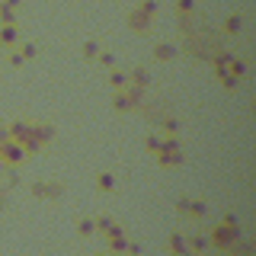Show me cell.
<instances>
[{"label":"cell","mask_w":256,"mask_h":256,"mask_svg":"<svg viewBox=\"0 0 256 256\" xmlns=\"http://www.w3.org/2000/svg\"><path fill=\"white\" fill-rule=\"evenodd\" d=\"M237 237H240V228H237L234 221H221L218 228L212 230V244H214V246H221V250H228V246L234 244Z\"/></svg>","instance_id":"6da1fadb"},{"label":"cell","mask_w":256,"mask_h":256,"mask_svg":"<svg viewBox=\"0 0 256 256\" xmlns=\"http://www.w3.org/2000/svg\"><path fill=\"white\" fill-rule=\"evenodd\" d=\"M0 160H4V166H20L26 160V150L6 138V141H0Z\"/></svg>","instance_id":"7a4b0ae2"},{"label":"cell","mask_w":256,"mask_h":256,"mask_svg":"<svg viewBox=\"0 0 256 256\" xmlns=\"http://www.w3.org/2000/svg\"><path fill=\"white\" fill-rule=\"evenodd\" d=\"M176 212H180V214H189V218H205V214H208V205L205 202H189V198H180Z\"/></svg>","instance_id":"3957f363"},{"label":"cell","mask_w":256,"mask_h":256,"mask_svg":"<svg viewBox=\"0 0 256 256\" xmlns=\"http://www.w3.org/2000/svg\"><path fill=\"white\" fill-rule=\"evenodd\" d=\"M157 160H160V166H180L182 160H186V154H182V148H176V150H160Z\"/></svg>","instance_id":"277c9868"},{"label":"cell","mask_w":256,"mask_h":256,"mask_svg":"<svg viewBox=\"0 0 256 256\" xmlns=\"http://www.w3.org/2000/svg\"><path fill=\"white\" fill-rule=\"evenodd\" d=\"M61 192H64L61 182H52V186H45V182H36V186H32V196H38V198H48V196L58 198Z\"/></svg>","instance_id":"5b68a950"},{"label":"cell","mask_w":256,"mask_h":256,"mask_svg":"<svg viewBox=\"0 0 256 256\" xmlns=\"http://www.w3.org/2000/svg\"><path fill=\"white\" fill-rule=\"evenodd\" d=\"M93 224H96V228H100V230H102V234H106V237H116V234H122V228H118V224L112 221L109 214H100V218H96Z\"/></svg>","instance_id":"8992f818"},{"label":"cell","mask_w":256,"mask_h":256,"mask_svg":"<svg viewBox=\"0 0 256 256\" xmlns=\"http://www.w3.org/2000/svg\"><path fill=\"white\" fill-rule=\"evenodd\" d=\"M186 250H189V244H186V234L173 230V234H170V253H173V256H186Z\"/></svg>","instance_id":"52a82bcc"},{"label":"cell","mask_w":256,"mask_h":256,"mask_svg":"<svg viewBox=\"0 0 256 256\" xmlns=\"http://www.w3.org/2000/svg\"><path fill=\"white\" fill-rule=\"evenodd\" d=\"M96 186H100V192H112V189H116V176H112V173H100V176H96Z\"/></svg>","instance_id":"ba28073f"},{"label":"cell","mask_w":256,"mask_h":256,"mask_svg":"<svg viewBox=\"0 0 256 256\" xmlns=\"http://www.w3.org/2000/svg\"><path fill=\"white\" fill-rule=\"evenodd\" d=\"M109 250H112V253H125V250H128V240H125V234L109 237Z\"/></svg>","instance_id":"9c48e42d"},{"label":"cell","mask_w":256,"mask_h":256,"mask_svg":"<svg viewBox=\"0 0 256 256\" xmlns=\"http://www.w3.org/2000/svg\"><path fill=\"white\" fill-rule=\"evenodd\" d=\"M77 230H80V237H90L93 230H96V224H93L90 218H80V224H77Z\"/></svg>","instance_id":"30bf717a"},{"label":"cell","mask_w":256,"mask_h":256,"mask_svg":"<svg viewBox=\"0 0 256 256\" xmlns=\"http://www.w3.org/2000/svg\"><path fill=\"white\" fill-rule=\"evenodd\" d=\"M189 246H192V253H205L208 240H205V237H192V240H189Z\"/></svg>","instance_id":"8fae6325"},{"label":"cell","mask_w":256,"mask_h":256,"mask_svg":"<svg viewBox=\"0 0 256 256\" xmlns=\"http://www.w3.org/2000/svg\"><path fill=\"white\" fill-rule=\"evenodd\" d=\"M157 148H160V138H157V134H150V138H148V150H150V154H157Z\"/></svg>","instance_id":"7c38bea8"},{"label":"cell","mask_w":256,"mask_h":256,"mask_svg":"<svg viewBox=\"0 0 256 256\" xmlns=\"http://www.w3.org/2000/svg\"><path fill=\"white\" fill-rule=\"evenodd\" d=\"M164 128H166V132H170V134H176V132H180V122H173V118H170V122H166Z\"/></svg>","instance_id":"4fadbf2b"},{"label":"cell","mask_w":256,"mask_h":256,"mask_svg":"<svg viewBox=\"0 0 256 256\" xmlns=\"http://www.w3.org/2000/svg\"><path fill=\"white\" fill-rule=\"evenodd\" d=\"M6 205V186H0V208Z\"/></svg>","instance_id":"5bb4252c"},{"label":"cell","mask_w":256,"mask_h":256,"mask_svg":"<svg viewBox=\"0 0 256 256\" xmlns=\"http://www.w3.org/2000/svg\"><path fill=\"white\" fill-rule=\"evenodd\" d=\"M4 170H6V166H4V160H0V173H4Z\"/></svg>","instance_id":"9a60e30c"},{"label":"cell","mask_w":256,"mask_h":256,"mask_svg":"<svg viewBox=\"0 0 256 256\" xmlns=\"http://www.w3.org/2000/svg\"><path fill=\"white\" fill-rule=\"evenodd\" d=\"M96 256H109V253H96Z\"/></svg>","instance_id":"2e32d148"}]
</instances>
